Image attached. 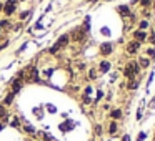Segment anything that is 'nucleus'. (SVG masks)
Here are the masks:
<instances>
[{
	"instance_id": "nucleus-33",
	"label": "nucleus",
	"mask_w": 155,
	"mask_h": 141,
	"mask_svg": "<svg viewBox=\"0 0 155 141\" xmlns=\"http://www.w3.org/2000/svg\"><path fill=\"white\" fill-rule=\"evenodd\" d=\"M4 128H5V124H4V123H2V121H0V131L4 130Z\"/></svg>"
},
{
	"instance_id": "nucleus-34",
	"label": "nucleus",
	"mask_w": 155,
	"mask_h": 141,
	"mask_svg": "<svg viewBox=\"0 0 155 141\" xmlns=\"http://www.w3.org/2000/svg\"><path fill=\"white\" fill-rule=\"evenodd\" d=\"M18 2H25V0H18Z\"/></svg>"
},
{
	"instance_id": "nucleus-16",
	"label": "nucleus",
	"mask_w": 155,
	"mask_h": 141,
	"mask_svg": "<svg viewBox=\"0 0 155 141\" xmlns=\"http://www.w3.org/2000/svg\"><path fill=\"white\" fill-rule=\"evenodd\" d=\"M137 63H138V65H140V67H142V68H147V67H148V65H150V60H147V58H140V60H138V61H137Z\"/></svg>"
},
{
	"instance_id": "nucleus-27",
	"label": "nucleus",
	"mask_w": 155,
	"mask_h": 141,
	"mask_svg": "<svg viewBox=\"0 0 155 141\" xmlns=\"http://www.w3.org/2000/svg\"><path fill=\"white\" fill-rule=\"evenodd\" d=\"M88 77H90L92 80H95V77H97V71H95V70H90V73H88Z\"/></svg>"
},
{
	"instance_id": "nucleus-19",
	"label": "nucleus",
	"mask_w": 155,
	"mask_h": 141,
	"mask_svg": "<svg viewBox=\"0 0 155 141\" xmlns=\"http://www.w3.org/2000/svg\"><path fill=\"white\" fill-rule=\"evenodd\" d=\"M145 138H147V133H145V131H140V133H138V136H137V139H135V141H143Z\"/></svg>"
},
{
	"instance_id": "nucleus-9",
	"label": "nucleus",
	"mask_w": 155,
	"mask_h": 141,
	"mask_svg": "<svg viewBox=\"0 0 155 141\" xmlns=\"http://www.w3.org/2000/svg\"><path fill=\"white\" fill-rule=\"evenodd\" d=\"M110 61H107V60H104V61H100V65H98V71L100 73H107V71H110Z\"/></svg>"
},
{
	"instance_id": "nucleus-23",
	"label": "nucleus",
	"mask_w": 155,
	"mask_h": 141,
	"mask_svg": "<svg viewBox=\"0 0 155 141\" xmlns=\"http://www.w3.org/2000/svg\"><path fill=\"white\" fill-rule=\"evenodd\" d=\"M28 15H30V10H25V12H22V14H20V20H25V18H27Z\"/></svg>"
},
{
	"instance_id": "nucleus-25",
	"label": "nucleus",
	"mask_w": 155,
	"mask_h": 141,
	"mask_svg": "<svg viewBox=\"0 0 155 141\" xmlns=\"http://www.w3.org/2000/svg\"><path fill=\"white\" fill-rule=\"evenodd\" d=\"M147 55L153 58V57H155V48H148V50H147Z\"/></svg>"
},
{
	"instance_id": "nucleus-3",
	"label": "nucleus",
	"mask_w": 155,
	"mask_h": 141,
	"mask_svg": "<svg viewBox=\"0 0 155 141\" xmlns=\"http://www.w3.org/2000/svg\"><path fill=\"white\" fill-rule=\"evenodd\" d=\"M138 48H140V43H138V42H130V43L127 45V53L128 55H135L138 52Z\"/></svg>"
},
{
	"instance_id": "nucleus-15",
	"label": "nucleus",
	"mask_w": 155,
	"mask_h": 141,
	"mask_svg": "<svg viewBox=\"0 0 155 141\" xmlns=\"http://www.w3.org/2000/svg\"><path fill=\"white\" fill-rule=\"evenodd\" d=\"M137 86H138V80H134V78H130V81H128V90H135Z\"/></svg>"
},
{
	"instance_id": "nucleus-30",
	"label": "nucleus",
	"mask_w": 155,
	"mask_h": 141,
	"mask_svg": "<svg viewBox=\"0 0 155 141\" xmlns=\"http://www.w3.org/2000/svg\"><path fill=\"white\" fill-rule=\"evenodd\" d=\"M102 33H104V35H108L110 32H108V28H102Z\"/></svg>"
},
{
	"instance_id": "nucleus-24",
	"label": "nucleus",
	"mask_w": 155,
	"mask_h": 141,
	"mask_svg": "<svg viewBox=\"0 0 155 141\" xmlns=\"http://www.w3.org/2000/svg\"><path fill=\"white\" fill-rule=\"evenodd\" d=\"M47 110H48V113H57V108L54 105H47Z\"/></svg>"
},
{
	"instance_id": "nucleus-22",
	"label": "nucleus",
	"mask_w": 155,
	"mask_h": 141,
	"mask_svg": "<svg viewBox=\"0 0 155 141\" xmlns=\"http://www.w3.org/2000/svg\"><path fill=\"white\" fill-rule=\"evenodd\" d=\"M10 126H12V128H20V121H18L17 118H15V120L10 123Z\"/></svg>"
},
{
	"instance_id": "nucleus-1",
	"label": "nucleus",
	"mask_w": 155,
	"mask_h": 141,
	"mask_svg": "<svg viewBox=\"0 0 155 141\" xmlns=\"http://www.w3.org/2000/svg\"><path fill=\"white\" fill-rule=\"evenodd\" d=\"M17 4H18V0H5L4 14L7 15V17L14 15V14H15V10H17Z\"/></svg>"
},
{
	"instance_id": "nucleus-17",
	"label": "nucleus",
	"mask_w": 155,
	"mask_h": 141,
	"mask_svg": "<svg viewBox=\"0 0 155 141\" xmlns=\"http://www.w3.org/2000/svg\"><path fill=\"white\" fill-rule=\"evenodd\" d=\"M138 28H140L142 32H145V30L148 28V22H147V20H142L140 24H138Z\"/></svg>"
},
{
	"instance_id": "nucleus-7",
	"label": "nucleus",
	"mask_w": 155,
	"mask_h": 141,
	"mask_svg": "<svg viewBox=\"0 0 155 141\" xmlns=\"http://www.w3.org/2000/svg\"><path fill=\"white\" fill-rule=\"evenodd\" d=\"M134 38H135V42H145L147 40V33L145 32H142V30H137V32H134Z\"/></svg>"
},
{
	"instance_id": "nucleus-6",
	"label": "nucleus",
	"mask_w": 155,
	"mask_h": 141,
	"mask_svg": "<svg viewBox=\"0 0 155 141\" xmlns=\"http://www.w3.org/2000/svg\"><path fill=\"white\" fill-rule=\"evenodd\" d=\"M74 128V123H72V120H67L65 123H62V124H58V130L62 131V133H68V131Z\"/></svg>"
},
{
	"instance_id": "nucleus-35",
	"label": "nucleus",
	"mask_w": 155,
	"mask_h": 141,
	"mask_svg": "<svg viewBox=\"0 0 155 141\" xmlns=\"http://www.w3.org/2000/svg\"><path fill=\"white\" fill-rule=\"evenodd\" d=\"M153 8H155V2H153Z\"/></svg>"
},
{
	"instance_id": "nucleus-31",
	"label": "nucleus",
	"mask_w": 155,
	"mask_h": 141,
	"mask_svg": "<svg viewBox=\"0 0 155 141\" xmlns=\"http://www.w3.org/2000/svg\"><path fill=\"white\" fill-rule=\"evenodd\" d=\"M8 45V42H5V43H0V50H2V48H5Z\"/></svg>"
},
{
	"instance_id": "nucleus-11",
	"label": "nucleus",
	"mask_w": 155,
	"mask_h": 141,
	"mask_svg": "<svg viewBox=\"0 0 155 141\" xmlns=\"http://www.w3.org/2000/svg\"><path fill=\"white\" fill-rule=\"evenodd\" d=\"M122 116H124V113H122V110H120V108H115V110H112V111H110V118H112V121L120 120Z\"/></svg>"
},
{
	"instance_id": "nucleus-28",
	"label": "nucleus",
	"mask_w": 155,
	"mask_h": 141,
	"mask_svg": "<svg viewBox=\"0 0 155 141\" xmlns=\"http://www.w3.org/2000/svg\"><path fill=\"white\" fill-rule=\"evenodd\" d=\"M102 96H104V91H100V90H98V91H97V100H95V101L102 100Z\"/></svg>"
},
{
	"instance_id": "nucleus-8",
	"label": "nucleus",
	"mask_w": 155,
	"mask_h": 141,
	"mask_svg": "<svg viewBox=\"0 0 155 141\" xmlns=\"http://www.w3.org/2000/svg\"><path fill=\"white\" fill-rule=\"evenodd\" d=\"M72 38H74L75 42H84L85 40V32L84 30H75L74 33H72Z\"/></svg>"
},
{
	"instance_id": "nucleus-4",
	"label": "nucleus",
	"mask_w": 155,
	"mask_h": 141,
	"mask_svg": "<svg viewBox=\"0 0 155 141\" xmlns=\"http://www.w3.org/2000/svg\"><path fill=\"white\" fill-rule=\"evenodd\" d=\"M127 68L132 71V75H134V77L140 73V65H138L137 61H128V63H127Z\"/></svg>"
},
{
	"instance_id": "nucleus-26",
	"label": "nucleus",
	"mask_w": 155,
	"mask_h": 141,
	"mask_svg": "<svg viewBox=\"0 0 155 141\" xmlns=\"http://www.w3.org/2000/svg\"><path fill=\"white\" fill-rule=\"evenodd\" d=\"M58 50H60V48H58V47H57V45H54V47H52V48H50V53H52V55H54V53H57V52H58Z\"/></svg>"
},
{
	"instance_id": "nucleus-29",
	"label": "nucleus",
	"mask_w": 155,
	"mask_h": 141,
	"mask_svg": "<svg viewBox=\"0 0 155 141\" xmlns=\"http://www.w3.org/2000/svg\"><path fill=\"white\" fill-rule=\"evenodd\" d=\"M122 141H130V134H124V136H122Z\"/></svg>"
},
{
	"instance_id": "nucleus-10",
	"label": "nucleus",
	"mask_w": 155,
	"mask_h": 141,
	"mask_svg": "<svg viewBox=\"0 0 155 141\" xmlns=\"http://www.w3.org/2000/svg\"><path fill=\"white\" fill-rule=\"evenodd\" d=\"M117 10L120 12L122 17H130V15H132V12H130V8H128V5H118Z\"/></svg>"
},
{
	"instance_id": "nucleus-36",
	"label": "nucleus",
	"mask_w": 155,
	"mask_h": 141,
	"mask_svg": "<svg viewBox=\"0 0 155 141\" xmlns=\"http://www.w3.org/2000/svg\"><path fill=\"white\" fill-rule=\"evenodd\" d=\"M153 141H155V138H153Z\"/></svg>"
},
{
	"instance_id": "nucleus-21",
	"label": "nucleus",
	"mask_w": 155,
	"mask_h": 141,
	"mask_svg": "<svg viewBox=\"0 0 155 141\" xmlns=\"http://www.w3.org/2000/svg\"><path fill=\"white\" fill-rule=\"evenodd\" d=\"M140 4H142V5H143V7H145V8H147V7H150V5H152V4H153V2H152V0H140Z\"/></svg>"
},
{
	"instance_id": "nucleus-5",
	"label": "nucleus",
	"mask_w": 155,
	"mask_h": 141,
	"mask_svg": "<svg viewBox=\"0 0 155 141\" xmlns=\"http://www.w3.org/2000/svg\"><path fill=\"white\" fill-rule=\"evenodd\" d=\"M107 133L110 134V136H115V134L118 133V123H117V121H110V123H108Z\"/></svg>"
},
{
	"instance_id": "nucleus-18",
	"label": "nucleus",
	"mask_w": 155,
	"mask_h": 141,
	"mask_svg": "<svg viewBox=\"0 0 155 141\" xmlns=\"http://www.w3.org/2000/svg\"><path fill=\"white\" fill-rule=\"evenodd\" d=\"M95 134H97V136H100V134H104V128H102L100 124H95Z\"/></svg>"
},
{
	"instance_id": "nucleus-14",
	"label": "nucleus",
	"mask_w": 155,
	"mask_h": 141,
	"mask_svg": "<svg viewBox=\"0 0 155 141\" xmlns=\"http://www.w3.org/2000/svg\"><path fill=\"white\" fill-rule=\"evenodd\" d=\"M24 131H25V134H32V136H34V134H37V130H35L32 124H25V126H24Z\"/></svg>"
},
{
	"instance_id": "nucleus-12",
	"label": "nucleus",
	"mask_w": 155,
	"mask_h": 141,
	"mask_svg": "<svg viewBox=\"0 0 155 141\" xmlns=\"http://www.w3.org/2000/svg\"><path fill=\"white\" fill-rule=\"evenodd\" d=\"M68 43V35H62V37H58V40H57V47L58 48H62V47H65V45Z\"/></svg>"
},
{
	"instance_id": "nucleus-32",
	"label": "nucleus",
	"mask_w": 155,
	"mask_h": 141,
	"mask_svg": "<svg viewBox=\"0 0 155 141\" xmlns=\"http://www.w3.org/2000/svg\"><path fill=\"white\" fill-rule=\"evenodd\" d=\"M150 42H152V43L155 45V35H152V37H150Z\"/></svg>"
},
{
	"instance_id": "nucleus-20",
	"label": "nucleus",
	"mask_w": 155,
	"mask_h": 141,
	"mask_svg": "<svg viewBox=\"0 0 155 141\" xmlns=\"http://www.w3.org/2000/svg\"><path fill=\"white\" fill-rule=\"evenodd\" d=\"M7 27H10V22L8 20H0V30H2V28H7Z\"/></svg>"
},
{
	"instance_id": "nucleus-13",
	"label": "nucleus",
	"mask_w": 155,
	"mask_h": 141,
	"mask_svg": "<svg viewBox=\"0 0 155 141\" xmlns=\"http://www.w3.org/2000/svg\"><path fill=\"white\" fill-rule=\"evenodd\" d=\"M14 98H15V93H14V91H10V93L5 96V100H4V106H10L12 101H14Z\"/></svg>"
},
{
	"instance_id": "nucleus-2",
	"label": "nucleus",
	"mask_w": 155,
	"mask_h": 141,
	"mask_svg": "<svg viewBox=\"0 0 155 141\" xmlns=\"http://www.w3.org/2000/svg\"><path fill=\"white\" fill-rule=\"evenodd\" d=\"M98 50H100V55H104V57L112 55V52H114V43H112V42H104V43H100Z\"/></svg>"
}]
</instances>
